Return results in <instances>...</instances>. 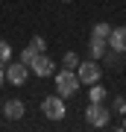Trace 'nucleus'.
I'll list each match as a JSON object with an SVG mask.
<instances>
[{
	"instance_id": "f3484780",
	"label": "nucleus",
	"mask_w": 126,
	"mask_h": 132,
	"mask_svg": "<svg viewBox=\"0 0 126 132\" xmlns=\"http://www.w3.org/2000/svg\"><path fill=\"white\" fill-rule=\"evenodd\" d=\"M103 56H106V62H108V65H117V50H112V53H103Z\"/></svg>"
},
{
	"instance_id": "aec40b11",
	"label": "nucleus",
	"mask_w": 126,
	"mask_h": 132,
	"mask_svg": "<svg viewBox=\"0 0 126 132\" xmlns=\"http://www.w3.org/2000/svg\"><path fill=\"white\" fill-rule=\"evenodd\" d=\"M65 3H68V0H65Z\"/></svg>"
},
{
	"instance_id": "4468645a",
	"label": "nucleus",
	"mask_w": 126,
	"mask_h": 132,
	"mask_svg": "<svg viewBox=\"0 0 126 132\" xmlns=\"http://www.w3.org/2000/svg\"><path fill=\"white\" fill-rule=\"evenodd\" d=\"M9 59H12V44L9 41H0V65H6Z\"/></svg>"
},
{
	"instance_id": "2eb2a0df",
	"label": "nucleus",
	"mask_w": 126,
	"mask_h": 132,
	"mask_svg": "<svg viewBox=\"0 0 126 132\" xmlns=\"http://www.w3.org/2000/svg\"><path fill=\"white\" fill-rule=\"evenodd\" d=\"M32 47H35L38 53H44V50H47V41H44L41 35H32Z\"/></svg>"
},
{
	"instance_id": "f257e3e1",
	"label": "nucleus",
	"mask_w": 126,
	"mask_h": 132,
	"mask_svg": "<svg viewBox=\"0 0 126 132\" xmlns=\"http://www.w3.org/2000/svg\"><path fill=\"white\" fill-rule=\"evenodd\" d=\"M76 88H79V76H76V71H59L56 73V94L59 97H70L76 94Z\"/></svg>"
},
{
	"instance_id": "a211bd4d",
	"label": "nucleus",
	"mask_w": 126,
	"mask_h": 132,
	"mask_svg": "<svg viewBox=\"0 0 126 132\" xmlns=\"http://www.w3.org/2000/svg\"><path fill=\"white\" fill-rule=\"evenodd\" d=\"M6 82V71H3V65H0V85Z\"/></svg>"
},
{
	"instance_id": "1a4fd4ad",
	"label": "nucleus",
	"mask_w": 126,
	"mask_h": 132,
	"mask_svg": "<svg viewBox=\"0 0 126 132\" xmlns=\"http://www.w3.org/2000/svg\"><path fill=\"white\" fill-rule=\"evenodd\" d=\"M106 44L108 41H103V38H91V44H88V50H91V59H100L106 53Z\"/></svg>"
},
{
	"instance_id": "20e7f679",
	"label": "nucleus",
	"mask_w": 126,
	"mask_h": 132,
	"mask_svg": "<svg viewBox=\"0 0 126 132\" xmlns=\"http://www.w3.org/2000/svg\"><path fill=\"white\" fill-rule=\"evenodd\" d=\"M85 120L91 126H106L108 123V109H103V103H91L85 109Z\"/></svg>"
},
{
	"instance_id": "f8f14e48",
	"label": "nucleus",
	"mask_w": 126,
	"mask_h": 132,
	"mask_svg": "<svg viewBox=\"0 0 126 132\" xmlns=\"http://www.w3.org/2000/svg\"><path fill=\"white\" fill-rule=\"evenodd\" d=\"M62 65H65L68 71H76V68H79V56H76L73 50H68L65 56H62Z\"/></svg>"
},
{
	"instance_id": "dca6fc26",
	"label": "nucleus",
	"mask_w": 126,
	"mask_h": 132,
	"mask_svg": "<svg viewBox=\"0 0 126 132\" xmlns=\"http://www.w3.org/2000/svg\"><path fill=\"white\" fill-rule=\"evenodd\" d=\"M114 112L126 114V100H123V97H114Z\"/></svg>"
},
{
	"instance_id": "6e6552de",
	"label": "nucleus",
	"mask_w": 126,
	"mask_h": 132,
	"mask_svg": "<svg viewBox=\"0 0 126 132\" xmlns=\"http://www.w3.org/2000/svg\"><path fill=\"white\" fill-rule=\"evenodd\" d=\"M3 114H6V120H21L23 118V103L21 100H6Z\"/></svg>"
},
{
	"instance_id": "9b49d317",
	"label": "nucleus",
	"mask_w": 126,
	"mask_h": 132,
	"mask_svg": "<svg viewBox=\"0 0 126 132\" xmlns=\"http://www.w3.org/2000/svg\"><path fill=\"white\" fill-rule=\"evenodd\" d=\"M108 32H112L108 24H94L91 27V38H103V41H108Z\"/></svg>"
},
{
	"instance_id": "0eeeda50",
	"label": "nucleus",
	"mask_w": 126,
	"mask_h": 132,
	"mask_svg": "<svg viewBox=\"0 0 126 132\" xmlns=\"http://www.w3.org/2000/svg\"><path fill=\"white\" fill-rule=\"evenodd\" d=\"M108 44H112V50L123 53L126 50V27H114L112 32H108Z\"/></svg>"
},
{
	"instance_id": "423d86ee",
	"label": "nucleus",
	"mask_w": 126,
	"mask_h": 132,
	"mask_svg": "<svg viewBox=\"0 0 126 132\" xmlns=\"http://www.w3.org/2000/svg\"><path fill=\"white\" fill-rule=\"evenodd\" d=\"M29 68H32V73H35V76H50V73H53V59L47 56V53H38L35 62H32Z\"/></svg>"
},
{
	"instance_id": "ddd939ff",
	"label": "nucleus",
	"mask_w": 126,
	"mask_h": 132,
	"mask_svg": "<svg viewBox=\"0 0 126 132\" xmlns=\"http://www.w3.org/2000/svg\"><path fill=\"white\" fill-rule=\"evenodd\" d=\"M35 56H38V50L32 47V44L21 50V62H23V65H27V68H29V65H32V62H35Z\"/></svg>"
},
{
	"instance_id": "6ab92c4d",
	"label": "nucleus",
	"mask_w": 126,
	"mask_h": 132,
	"mask_svg": "<svg viewBox=\"0 0 126 132\" xmlns=\"http://www.w3.org/2000/svg\"><path fill=\"white\" fill-rule=\"evenodd\" d=\"M123 129H126V114H123Z\"/></svg>"
},
{
	"instance_id": "9d476101",
	"label": "nucleus",
	"mask_w": 126,
	"mask_h": 132,
	"mask_svg": "<svg viewBox=\"0 0 126 132\" xmlns=\"http://www.w3.org/2000/svg\"><path fill=\"white\" fill-rule=\"evenodd\" d=\"M88 97H91V103H103V97H106V88L100 85V79H97V82H91V91H88Z\"/></svg>"
},
{
	"instance_id": "f03ea898",
	"label": "nucleus",
	"mask_w": 126,
	"mask_h": 132,
	"mask_svg": "<svg viewBox=\"0 0 126 132\" xmlns=\"http://www.w3.org/2000/svg\"><path fill=\"white\" fill-rule=\"evenodd\" d=\"M41 112H44L50 120H62V118L68 114V109H65V97H59V94H53V97H44V103H41Z\"/></svg>"
},
{
	"instance_id": "39448f33",
	"label": "nucleus",
	"mask_w": 126,
	"mask_h": 132,
	"mask_svg": "<svg viewBox=\"0 0 126 132\" xmlns=\"http://www.w3.org/2000/svg\"><path fill=\"white\" fill-rule=\"evenodd\" d=\"M6 79H9L12 85H23L27 82V73H29V68L23 65V62H18V65H12V62H6Z\"/></svg>"
},
{
	"instance_id": "7ed1b4c3",
	"label": "nucleus",
	"mask_w": 126,
	"mask_h": 132,
	"mask_svg": "<svg viewBox=\"0 0 126 132\" xmlns=\"http://www.w3.org/2000/svg\"><path fill=\"white\" fill-rule=\"evenodd\" d=\"M76 76H79V82H85V85L97 82V79H100V65H97V59H91V62H79Z\"/></svg>"
}]
</instances>
